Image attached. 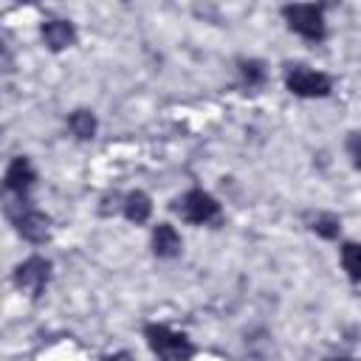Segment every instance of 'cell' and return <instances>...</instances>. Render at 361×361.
<instances>
[{
	"mask_svg": "<svg viewBox=\"0 0 361 361\" xmlns=\"http://www.w3.org/2000/svg\"><path fill=\"white\" fill-rule=\"evenodd\" d=\"M144 338L161 361H189L195 355V344L189 341V336L175 333L166 324H147Z\"/></svg>",
	"mask_w": 361,
	"mask_h": 361,
	"instance_id": "obj_1",
	"label": "cell"
},
{
	"mask_svg": "<svg viewBox=\"0 0 361 361\" xmlns=\"http://www.w3.org/2000/svg\"><path fill=\"white\" fill-rule=\"evenodd\" d=\"M282 17L288 20L290 31L302 34L305 39H324V11L313 3H293V6H285L282 8Z\"/></svg>",
	"mask_w": 361,
	"mask_h": 361,
	"instance_id": "obj_2",
	"label": "cell"
},
{
	"mask_svg": "<svg viewBox=\"0 0 361 361\" xmlns=\"http://www.w3.org/2000/svg\"><path fill=\"white\" fill-rule=\"evenodd\" d=\"M285 85L290 93L302 96V99H322L330 93L333 82L327 73H319V71H310L305 65H288L285 71Z\"/></svg>",
	"mask_w": 361,
	"mask_h": 361,
	"instance_id": "obj_3",
	"label": "cell"
},
{
	"mask_svg": "<svg viewBox=\"0 0 361 361\" xmlns=\"http://www.w3.org/2000/svg\"><path fill=\"white\" fill-rule=\"evenodd\" d=\"M175 212L186 223H212L220 214V203L203 189H189L183 197L175 200Z\"/></svg>",
	"mask_w": 361,
	"mask_h": 361,
	"instance_id": "obj_4",
	"label": "cell"
},
{
	"mask_svg": "<svg viewBox=\"0 0 361 361\" xmlns=\"http://www.w3.org/2000/svg\"><path fill=\"white\" fill-rule=\"evenodd\" d=\"M48 279H51V262L42 259V257H28V259L20 262L17 271H14L17 288L25 290V293H31V296H39V293L45 290Z\"/></svg>",
	"mask_w": 361,
	"mask_h": 361,
	"instance_id": "obj_5",
	"label": "cell"
},
{
	"mask_svg": "<svg viewBox=\"0 0 361 361\" xmlns=\"http://www.w3.org/2000/svg\"><path fill=\"white\" fill-rule=\"evenodd\" d=\"M14 226H17V231H20L23 240H28V243H42V240H48V226H51V220H48V214H42L39 209H20V212L14 214Z\"/></svg>",
	"mask_w": 361,
	"mask_h": 361,
	"instance_id": "obj_6",
	"label": "cell"
},
{
	"mask_svg": "<svg viewBox=\"0 0 361 361\" xmlns=\"http://www.w3.org/2000/svg\"><path fill=\"white\" fill-rule=\"evenodd\" d=\"M34 180H37V172H34V166H31V161L25 155H20V158H14L8 164V169H6V189L8 192L23 195V192L31 189Z\"/></svg>",
	"mask_w": 361,
	"mask_h": 361,
	"instance_id": "obj_7",
	"label": "cell"
},
{
	"mask_svg": "<svg viewBox=\"0 0 361 361\" xmlns=\"http://www.w3.org/2000/svg\"><path fill=\"white\" fill-rule=\"evenodd\" d=\"M152 251L161 259H172L180 254V234L169 223H158L152 231Z\"/></svg>",
	"mask_w": 361,
	"mask_h": 361,
	"instance_id": "obj_8",
	"label": "cell"
},
{
	"mask_svg": "<svg viewBox=\"0 0 361 361\" xmlns=\"http://www.w3.org/2000/svg\"><path fill=\"white\" fill-rule=\"evenodd\" d=\"M42 39H45V45H48L51 51H62V48L73 45L76 31H73V25H71L68 20H48V23L42 25Z\"/></svg>",
	"mask_w": 361,
	"mask_h": 361,
	"instance_id": "obj_9",
	"label": "cell"
},
{
	"mask_svg": "<svg viewBox=\"0 0 361 361\" xmlns=\"http://www.w3.org/2000/svg\"><path fill=\"white\" fill-rule=\"evenodd\" d=\"M124 214H127V220H133V223H147L149 214H152V200H149V195H144V192H130V195L124 197Z\"/></svg>",
	"mask_w": 361,
	"mask_h": 361,
	"instance_id": "obj_10",
	"label": "cell"
},
{
	"mask_svg": "<svg viewBox=\"0 0 361 361\" xmlns=\"http://www.w3.org/2000/svg\"><path fill=\"white\" fill-rule=\"evenodd\" d=\"M68 127H71V133H73L76 138L90 141V138L96 135V116H93L90 110H73V113L68 116Z\"/></svg>",
	"mask_w": 361,
	"mask_h": 361,
	"instance_id": "obj_11",
	"label": "cell"
},
{
	"mask_svg": "<svg viewBox=\"0 0 361 361\" xmlns=\"http://www.w3.org/2000/svg\"><path fill=\"white\" fill-rule=\"evenodd\" d=\"M341 265L350 274V279L361 282V245L358 243H347L341 248Z\"/></svg>",
	"mask_w": 361,
	"mask_h": 361,
	"instance_id": "obj_12",
	"label": "cell"
},
{
	"mask_svg": "<svg viewBox=\"0 0 361 361\" xmlns=\"http://www.w3.org/2000/svg\"><path fill=\"white\" fill-rule=\"evenodd\" d=\"M310 228L319 234V237H324V240H333V237H338V228H341V223H338V217L336 214H316L313 220H310Z\"/></svg>",
	"mask_w": 361,
	"mask_h": 361,
	"instance_id": "obj_13",
	"label": "cell"
},
{
	"mask_svg": "<svg viewBox=\"0 0 361 361\" xmlns=\"http://www.w3.org/2000/svg\"><path fill=\"white\" fill-rule=\"evenodd\" d=\"M240 73H243V79H245L248 85H259V82L265 79L262 62H257V59H245V62H240Z\"/></svg>",
	"mask_w": 361,
	"mask_h": 361,
	"instance_id": "obj_14",
	"label": "cell"
},
{
	"mask_svg": "<svg viewBox=\"0 0 361 361\" xmlns=\"http://www.w3.org/2000/svg\"><path fill=\"white\" fill-rule=\"evenodd\" d=\"M347 155L361 169V133H350V138H347Z\"/></svg>",
	"mask_w": 361,
	"mask_h": 361,
	"instance_id": "obj_15",
	"label": "cell"
},
{
	"mask_svg": "<svg viewBox=\"0 0 361 361\" xmlns=\"http://www.w3.org/2000/svg\"><path fill=\"white\" fill-rule=\"evenodd\" d=\"M102 361H133V355L130 353H113V355H104Z\"/></svg>",
	"mask_w": 361,
	"mask_h": 361,
	"instance_id": "obj_16",
	"label": "cell"
},
{
	"mask_svg": "<svg viewBox=\"0 0 361 361\" xmlns=\"http://www.w3.org/2000/svg\"><path fill=\"white\" fill-rule=\"evenodd\" d=\"M327 361H353V358H327Z\"/></svg>",
	"mask_w": 361,
	"mask_h": 361,
	"instance_id": "obj_17",
	"label": "cell"
}]
</instances>
